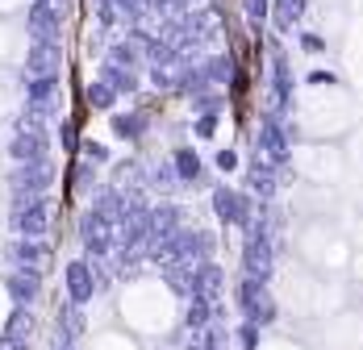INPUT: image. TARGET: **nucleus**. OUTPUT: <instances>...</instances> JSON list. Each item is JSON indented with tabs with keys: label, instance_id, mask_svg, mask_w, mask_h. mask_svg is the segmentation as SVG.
<instances>
[{
	"label": "nucleus",
	"instance_id": "1",
	"mask_svg": "<svg viewBox=\"0 0 363 350\" xmlns=\"http://www.w3.org/2000/svg\"><path fill=\"white\" fill-rule=\"evenodd\" d=\"M9 259L17 263V271H30V276H42L46 271V246H38L34 238L9 242Z\"/></svg>",
	"mask_w": 363,
	"mask_h": 350
},
{
	"label": "nucleus",
	"instance_id": "2",
	"mask_svg": "<svg viewBox=\"0 0 363 350\" xmlns=\"http://www.w3.org/2000/svg\"><path fill=\"white\" fill-rule=\"evenodd\" d=\"M13 225H17V234H21V238H42V234H46V205H42V201H30V205H26V209H17L13 213Z\"/></svg>",
	"mask_w": 363,
	"mask_h": 350
},
{
	"label": "nucleus",
	"instance_id": "3",
	"mask_svg": "<svg viewBox=\"0 0 363 350\" xmlns=\"http://www.w3.org/2000/svg\"><path fill=\"white\" fill-rule=\"evenodd\" d=\"M30 34H34V42H42V46H55V38H59L55 4H34V13H30Z\"/></svg>",
	"mask_w": 363,
	"mask_h": 350
},
{
	"label": "nucleus",
	"instance_id": "4",
	"mask_svg": "<svg viewBox=\"0 0 363 350\" xmlns=\"http://www.w3.org/2000/svg\"><path fill=\"white\" fill-rule=\"evenodd\" d=\"M67 292H72L75 305H88L92 300V267L88 263H72L67 267Z\"/></svg>",
	"mask_w": 363,
	"mask_h": 350
},
{
	"label": "nucleus",
	"instance_id": "5",
	"mask_svg": "<svg viewBox=\"0 0 363 350\" xmlns=\"http://www.w3.org/2000/svg\"><path fill=\"white\" fill-rule=\"evenodd\" d=\"M9 154L17 159V163H30V159H42V138L30 134V130H21L17 138L9 142Z\"/></svg>",
	"mask_w": 363,
	"mask_h": 350
},
{
	"label": "nucleus",
	"instance_id": "6",
	"mask_svg": "<svg viewBox=\"0 0 363 350\" xmlns=\"http://www.w3.org/2000/svg\"><path fill=\"white\" fill-rule=\"evenodd\" d=\"M30 108L34 113H50L55 108V79L50 75H38L34 84H30Z\"/></svg>",
	"mask_w": 363,
	"mask_h": 350
},
{
	"label": "nucleus",
	"instance_id": "7",
	"mask_svg": "<svg viewBox=\"0 0 363 350\" xmlns=\"http://www.w3.org/2000/svg\"><path fill=\"white\" fill-rule=\"evenodd\" d=\"M9 292L17 296V305H30L38 296V276H30V271H9Z\"/></svg>",
	"mask_w": 363,
	"mask_h": 350
},
{
	"label": "nucleus",
	"instance_id": "8",
	"mask_svg": "<svg viewBox=\"0 0 363 350\" xmlns=\"http://www.w3.org/2000/svg\"><path fill=\"white\" fill-rule=\"evenodd\" d=\"M55 67H59V50L38 42L34 55H30V75H34V79H38V75H55Z\"/></svg>",
	"mask_w": 363,
	"mask_h": 350
},
{
	"label": "nucleus",
	"instance_id": "9",
	"mask_svg": "<svg viewBox=\"0 0 363 350\" xmlns=\"http://www.w3.org/2000/svg\"><path fill=\"white\" fill-rule=\"evenodd\" d=\"M34 334V317H30V309L21 305V309H13V317H9V338H30Z\"/></svg>",
	"mask_w": 363,
	"mask_h": 350
},
{
	"label": "nucleus",
	"instance_id": "10",
	"mask_svg": "<svg viewBox=\"0 0 363 350\" xmlns=\"http://www.w3.org/2000/svg\"><path fill=\"white\" fill-rule=\"evenodd\" d=\"M96 217H105V221H109V217H117V213H121V205H117V196H113V192H101V196H96Z\"/></svg>",
	"mask_w": 363,
	"mask_h": 350
},
{
	"label": "nucleus",
	"instance_id": "11",
	"mask_svg": "<svg viewBox=\"0 0 363 350\" xmlns=\"http://www.w3.org/2000/svg\"><path fill=\"white\" fill-rule=\"evenodd\" d=\"M84 329V317H79V309H63V338H72V334H79Z\"/></svg>",
	"mask_w": 363,
	"mask_h": 350
},
{
	"label": "nucleus",
	"instance_id": "12",
	"mask_svg": "<svg viewBox=\"0 0 363 350\" xmlns=\"http://www.w3.org/2000/svg\"><path fill=\"white\" fill-rule=\"evenodd\" d=\"M88 101H92L96 108H105V105L113 101V92L105 88V84H92V88H88Z\"/></svg>",
	"mask_w": 363,
	"mask_h": 350
},
{
	"label": "nucleus",
	"instance_id": "13",
	"mask_svg": "<svg viewBox=\"0 0 363 350\" xmlns=\"http://www.w3.org/2000/svg\"><path fill=\"white\" fill-rule=\"evenodd\" d=\"M218 209H221V217H234V196H230V192L218 196Z\"/></svg>",
	"mask_w": 363,
	"mask_h": 350
},
{
	"label": "nucleus",
	"instance_id": "14",
	"mask_svg": "<svg viewBox=\"0 0 363 350\" xmlns=\"http://www.w3.org/2000/svg\"><path fill=\"white\" fill-rule=\"evenodd\" d=\"M263 263H267V254L259 246H251V271H263Z\"/></svg>",
	"mask_w": 363,
	"mask_h": 350
},
{
	"label": "nucleus",
	"instance_id": "15",
	"mask_svg": "<svg viewBox=\"0 0 363 350\" xmlns=\"http://www.w3.org/2000/svg\"><path fill=\"white\" fill-rule=\"evenodd\" d=\"M0 350H30V346H26L21 338H9V334H4V338H0Z\"/></svg>",
	"mask_w": 363,
	"mask_h": 350
},
{
	"label": "nucleus",
	"instance_id": "16",
	"mask_svg": "<svg viewBox=\"0 0 363 350\" xmlns=\"http://www.w3.org/2000/svg\"><path fill=\"white\" fill-rule=\"evenodd\" d=\"M63 146H67V150H75V146H79V138H75V125H63Z\"/></svg>",
	"mask_w": 363,
	"mask_h": 350
},
{
	"label": "nucleus",
	"instance_id": "17",
	"mask_svg": "<svg viewBox=\"0 0 363 350\" xmlns=\"http://www.w3.org/2000/svg\"><path fill=\"white\" fill-rule=\"evenodd\" d=\"M180 171L184 175H196V159H192V154H180Z\"/></svg>",
	"mask_w": 363,
	"mask_h": 350
},
{
	"label": "nucleus",
	"instance_id": "18",
	"mask_svg": "<svg viewBox=\"0 0 363 350\" xmlns=\"http://www.w3.org/2000/svg\"><path fill=\"white\" fill-rule=\"evenodd\" d=\"M167 283H172V288H188V276H184V271H167Z\"/></svg>",
	"mask_w": 363,
	"mask_h": 350
},
{
	"label": "nucleus",
	"instance_id": "19",
	"mask_svg": "<svg viewBox=\"0 0 363 350\" xmlns=\"http://www.w3.org/2000/svg\"><path fill=\"white\" fill-rule=\"evenodd\" d=\"M34 4H55V0H34Z\"/></svg>",
	"mask_w": 363,
	"mask_h": 350
}]
</instances>
